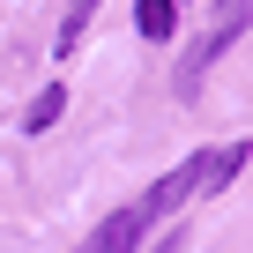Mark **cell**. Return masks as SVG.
Wrapping results in <instances>:
<instances>
[{
	"label": "cell",
	"mask_w": 253,
	"mask_h": 253,
	"mask_svg": "<svg viewBox=\"0 0 253 253\" xmlns=\"http://www.w3.org/2000/svg\"><path fill=\"white\" fill-rule=\"evenodd\" d=\"M246 23H253V0H216V8H209V30H201V38L179 52V67H171V89H179V97H201V75L238 45Z\"/></svg>",
	"instance_id": "1"
},
{
	"label": "cell",
	"mask_w": 253,
	"mask_h": 253,
	"mask_svg": "<svg viewBox=\"0 0 253 253\" xmlns=\"http://www.w3.org/2000/svg\"><path fill=\"white\" fill-rule=\"evenodd\" d=\"M194 194H201V149H194V157H186L179 171H164V179H157V186H149V194L134 201V216H142V223L157 231V223H164V216H179V209H186Z\"/></svg>",
	"instance_id": "2"
},
{
	"label": "cell",
	"mask_w": 253,
	"mask_h": 253,
	"mask_svg": "<svg viewBox=\"0 0 253 253\" xmlns=\"http://www.w3.org/2000/svg\"><path fill=\"white\" fill-rule=\"evenodd\" d=\"M142 231H149V223L134 216V201H126V209H112V216H104L75 253H134V246H142Z\"/></svg>",
	"instance_id": "3"
},
{
	"label": "cell",
	"mask_w": 253,
	"mask_h": 253,
	"mask_svg": "<svg viewBox=\"0 0 253 253\" xmlns=\"http://www.w3.org/2000/svg\"><path fill=\"white\" fill-rule=\"evenodd\" d=\"M134 30H142L149 45H164V38L179 30V0H134Z\"/></svg>",
	"instance_id": "4"
},
{
	"label": "cell",
	"mask_w": 253,
	"mask_h": 253,
	"mask_svg": "<svg viewBox=\"0 0 253 253\" xmlns=\"http://www.w3.org/2000/svg\"><path fill=\"white\" fill-rule=\"evenodd\" d=\"M60 104H67V89H60V82H52V89H38V104L23 112V126H30V134H45V126L60 119Z\"/></svg>",
	"instance_id": "5"
},
{
	"label": "cell",
	"mask_w": 253,
	"mask_h": 253,
	"mask_svg": "<svg viewBox=\"0 0 253 253\" xmlns=\"http://www.w3.org/2000/svg\"><path fill=\"white\" fill-rule=\"evenodd\" d=\"M89 15H97L89 0H75V8L60 15V45H52V52H75V45H82V30H89Z\"/></svg>",
	"instance_id": "6"
}]
</instances>
